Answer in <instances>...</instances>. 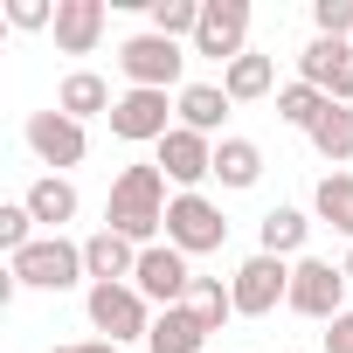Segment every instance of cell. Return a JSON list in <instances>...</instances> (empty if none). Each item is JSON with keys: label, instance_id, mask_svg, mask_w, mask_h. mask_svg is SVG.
<instances>
[{"label": "cell", "instance_id": "cell-26", "mask_svg": "<svg viewBox=\"0 0 353 353\" xmlns=\"http://www.w3.org/2000/svg\"><path fill=\"white\" fill-rule=\"evenodd\" d=\"M145 14H152V35H166V42H194V28H201V0H145Z\"/></svg>", "mask_w": 353, "mask_h": 353}, {"label": "cell", "instance_id": "cell-22", "mask_svg": "<svg viewBox=\"0 0 353 353\" xmlns=\"http://www.w3.org/2000/svg\"><path fill=\"white\" fill-rule=\"evenodd\" d=\"M325 111H332V97L312 90V83H284V90H277V118H284L291 132H305V139H312V125H319Z\"/></svg>", "mask_w": 353, "mask_h": 353}, {"label": "cell", "instance_id": "cell-28", "mask_svg": "<svg viewBox=\"0 0 353 353\" xmlns=\"http://www.w3.org/2000/svg\"><path fill=\"white\" fill-rule=\"evenodd\" d=\"M28 243H35V215H28V201H8V208H0V250L21 256Z\"/></svg>", "mask_w": 353, "mask_h": 353}, {"label": "cell", "instance_id": "cell-27", "mask_svg": "<svg viewBox=\"0 0 353 353\" xmlns=\"http://www.w3.org/2000/svg\"><path fill=\"white\" fill-rule=\"evenodd\" d=\"M339 49H346V42H325V35H312V42H305V56H298V83L325 90V83H332V70H339Z\"/></svg>", "mask_w": 353, "mask_h": 353}, {"label": "cell", "instance_id": "cell-21", "mask_svg": "<svg viewBox=\"0 0 353 353\" xmlns=\"http://www.w3.org/2000/svg\"><path fill=\"white\" fill-rule=\"evenodd\" d=\"M305 236H312V222H305L298 208H270V215L256 222V250H263V256H298Z\"/></svg>", "mask_w": 353, "mask_h": 353}, {"label": "cell", "instance_id": "cell-17", "mask_svg": "<svg viewBox=\"0 0 353 353\" xmlns=\"http://www.w3.org/2000/svg\"><path fill=\"white\" fill-rule=\"evenodd\" d=\"M21 201H28V215H35L49 236H63V222H77V208H83V201H77V188L63 181V173H42V181H35Z\"/></svg>", "mask_w": 353, "mask_h": 353}, {"label": "cell", "instance_id": "cell-1", "mask_svg": "<svg viewBox=\"0 0 353 353\" xmlns=\"http://www.w3.org/2000/svg\"><path fill=\"white\" fill-rule=\"evenodd\" d=\"M166 173L159 166H125L118 181H111V201H104V229H118V236H132L139 250H152L159 236H166Z\"/></svg>", "mask_w": 353, "mask_h": 353}, {"label": "cell", "instance_id": "cell-3", "mask_svg": "<svg viewBox=\"0 0 353 353\" xmlns=\"http://www.w3.org/2000/svg\"><path fill=\"white\" fill-rule=\"evenodd\" d=\"M83 312H90L97 339H111V346L145 339V332H152V319H159V312L139 298V284H90V291H83Z\"/></svg>", "mask_w": 353, "mask_h": 353}, {"label": "cell", "instance_id": "cell-24", "mask_svg": "<svg viewBox=\"0 0 353 353\" xmlns=\"http://www.w3.org/2000/svg\"><path fill=\"white\" fill-rule=\"evenodd\" d=\"M312 208H319V222H332V229L353 243V173H325L319 194H312Z\"/></svg>", "mask_w": 353, "mask_h": 353}, {"label": "cell", "instance_id": "cell-2", "mask_svg": "<svg viewBox=\"0 0 353 353\" xmlns=\"http://www.w3.org/2000/svg\"><path fill=\"white\" fill-rule=\"evenodd\" d=\"M90 270H83V243L70 236H35L21 256H8V284L14 291H77Z\"/></svg>", "mask_w": 353, "mask_h": 353}, {"label": "cell", "instance_id": "cell-34", "mask_svg": "<svg viewBox=\"0 0 353 353\" xmlns=\"http://www.w3.org/2000/svg\"><path fill=\"white\" fill-rule=\"evenodd\" d=\"M339 270H346V284H353V250H346V263H339Z\"/></svg>", "mask_w": 353, "mask_h": 353}, {"label": "cell", "instance_id": "cell-12", "mask_svg": "<svg viewBox=\"0 0 353 353\" xmlns=\"http://www.w3.org/2000/svg\"><path fill=\"white\" fill-rule=\"evenodd\" d=\"M28 152H35L49 173H63V166H83L90 132H83L70 111H35V118H28Z\"/></svg>", "mask_w": 353, "mask_h": 353}, {"label": "cell", "instance_id": "cell-15", "mask_svg": "<svg viewBox=\"0 0 353 353\" xmlns=\"http://www.w3.org/2000/svg\"><path fill=\"white\" fill-rule=\"evenodd\" d=\"M145 353H208V325L188 312V305H166L145 332Z\"/></svg>", "mask_w": 353, "mask_h": 353}, {"label": "cell", "instance_id": "cell-20", "mask_svg": "<svg viewBox=\"0 0 353 353\" xmlns=\"http://www.w3.org/2000/svg\"><path fill=\"white\" fill-rule=\"evenodd\" d=\"M215 181L222 188H256L263 181V145L256 139H215Z\"/></svg>", "mask_w": 353, "mask_h": 353}, {"label": "cell", "instance_id": "cell-29", "mask_svg": "<svg viewBox=\"0 0 353 353\" xmlns=\"http://www.w3.org/2000/svg\"><path fill=\"white\" fill-rule=\"evenodd\" d=\"M312 28L325 42H346L353 35V0H312Z\"/></svg>", "mask_w": 353, "mask_h": 353}, {"label": "cell", "instance_id": "cell-8", "mask_svg": "<svg viewBox=\"0 0 353 353\" xmlns=\"http://www.w3.org/2000/svg\"><path fill=\"white\" fill-rule=\"evenodd\" d=\"M291 312L332 325V319L346 312V270L325 263V256H298V263H291Z\"/></svg>", "mask_w": 353, "mask_h": 353}, {"label": "cell", "instance_id": "cell-23", "mask_svg": "<svg viewBox=\"0 0 353 353\" xmlns=\"http://www.w3.org/2000/svg\"><path fill=\"white\" fill-rule=\"evenodd\" d=\"M312 152H319V159H332V166H346V159H353V104H332V111L312 125Z\"/></svg>", "mask_w": 353, "mask_h": 353}, {"label": "cell", "instance_id": "cell-11", "mask_svg": "<svg viewBox=\"0 0 353 353\" xmlns=\"http://www.w3.org/2000/svg\"><path fill=\"white\" fill-rule=\"evenodd\" d=\"M159 173L181 194H201V181H215V139H201V132H188V125H173L166 139H159V159H152Z\"/></svg>", "mask_w": 353, "mask_h": 353}, {"label": "cell", "instance_id": "cell-14", "mask_svg": "<svg viewBox=\"0 0 353 353\" xmlns=\"http://www.w3.org/2000/svg\"><path fill=\"white\" fill-rule=\"evenodd\" d=\"M104 42V0H56V49L90 56Z\"/></svg>", "mask_w": 353, "mask_h": 353}, {"label": "cell", "instance_id": "cell-19", "mask_svg": "<svg viewBox=\"0 0 353 353\" xmlns=\"http://www.w3.org/2000/svg\"><path fill=\"white\" fill-rule=\"evenodd\" d=\"M222 118H229V90H222V83H188V90H181V125H188V132L215 139ZM222 139H229V132H222Z\"/></svg>", "mask_w": 353, "mask_h": 353}, {"label": "cell", "instance_id": "cell-33", "mask_svg": "<svg viewBox=\"0 0 353 353\" xmlns=\"http://www.w3.org/2000/svg\"><path fill=\"white\" fill-rule=\"evenodd\" d=\"M49 353H125V346H111V339H70V346H49Z\"/></svg>", "mask_w": 353, "mask_h": 353}, {"label": "cell", "instance_id": "cell-31", "mask_svg": "<svg viewBox=\"0 0 353 353\" xmlns=\"http://www.w3.org/2000/svg\"><path fill=\"white\" fill-rule=\"evenodd\" d=\"M325 97H332V104H353V42L339 49V70H332V83H325Z\"/></svg>", "mask_w": 353, "mask_h": 353}, {"label": "cell", "instance_id": "cell-10", "mask_svg": "<svg viewBox=\"0 0 353 353\" xmlns=\"http://www.w3.org/2000/svg\"><path fill=\"white\" fill-rule=\"evenodd\" d=\"M194 256H181V250H173V243H152V250H139V298L145 305H188V291H194V270H188Z\"/></svg>", "mask_w": 353, "mask_h": 353}, {"label": "cell", "instance_id": "cell-30", "mask_svg": "<svg viewBox=\"0 0 353 353\" xmlns=\"http://www.w3.org/2000/svg\"><path fill=\"white\" fill-rule=\"evenodd\" d=\"M8 21L35 35V28H56V8H49V0H8Z\"/></svg>", "mask_w": 353, "mask_h": 353}, {"label": "cell", "instance_id": "cell-9", "mask_svg": "<svg viewBox=\"0 0 353 353\" xmlns=\"http://www.w3.org/2000/svg\"><path fill=\"white\" fill-rule=\"evenodd\" d=\"M194 56H215L222 70H229L236 56H250V0H201Z\"/></svg>", "mask_w": 353, "mask_h": 353}, {"label": "cell", "instance_id": "cell-6", "mask_svg": "<svg viewBox=\"0 0 353 353\" xmlns=\"http://www.w3.org/2000/svg\"><path fill=\"white\" fill-rule=\"evenodd\" d=\"M166 243L181 250V256H215L229 243V215L208 201V194H173L166 208Z\"/></svg>", "mask_w": 353, "mask_h": 353}, {"label": "cell", "instance_id": "cell-25", "mask_svg": "<svg viewBox=\"0 0 353 353\" xmlns=\"http://www.w3.org/2000/svg\"><path fill=\"white\" fill-rule=\"evenodd\" d=\"M188 312H194L208 332H222V325L236 319V298H229V284H222V277H194V291H188Z\"/></svg>", "mask_w": 353, "mask_h": 353}, {"label": "cell", "instance_id": "cell-4", "mask_svg": "<svg viewBox=\"0 0 353 353\" xmlns=\"http://www.w3.org/2000/svg\"><path fill=\"white\" fill-rule=\"evenodd\" d=\"M229 298H236V319H270L277 305H291V263L284 256H243L236 277H229Z\"/></svg>", "mask_w": 353, "mask_h": 353}, {"label": "cell", "instance_id": "cell-18", "mask_svg": "<svg viewBox=\"0 0 353 353\" xmlns=\"http://www.w3.org/2000/svg\"><path fill=\"white\" fill-rule=\"evenodd\" d=\"M222 90H229V104H256V97L277 90V63L250 49V56H236V63L222 70Z\"/></svg>", "mask_w": 353, "mask_h": 353}, {"label": "cell", "instance_id": "cell-16", "mask_svg": "<svg viewBox=\"0 0 353 353\" xmlns=\"http://www.w3.org/2000/svg\"><path fill=\"white\" fill-rule=\"evenodd\" d=\"M111 104H118V97H111V83H104L97 70H70V77L56 83V111H70L77 125H83V118H111Z\"/></svg>", "mask_w": 353, "mask_h": 353}, {"label": "cell", "instance_id": "cell-32", "mask_svg": "<svg viewBox=\"0 0 353 353\" xmlns=\"http://www.w3.org/2000/svg\"><path fill=\"white\" fill-rule=\"evenodd\" d=\"M325 353H353V305H346V312L325 325Z\"/></svg>", "mask_w": 353, "mask_h": 353}, {"label": "cell", "instance_id": "cell-5", "mask_svg": "<svg viewBox=\"0 0 353 353\" xmlns=\"http://www.w3.org/2000/svg\"><path fill=\"white\" fill-rule=\"evenodd\" d=\"M181 70H188V56H181V42H166V35H132V42H118V77L132 83V90H173L181 83ZM188 90V83H181Z\"/></svg>", "mask_w": 353, "mask_h": 353}, {"label": "cell", "instance_id": "cell-13", "mask_svg": "<svg viewBox=\"0 0 353 353\" xmlns=\"http://www.w3.org/2000/svg\"><path fill=\"white\" fill-rule=\"evenodd\" d=\"M83 270H90V284H132L139 277V243L118 236V229H97L83 243Z\"/></svg>", "mask_w": 353, "mask_h": 353}, {"label": "cell", "instance_id": "cell-7", "mask_svg": "<svg viewBox=\"0 0 353 353\" xmlns=\"http://www.w3.org/2000/svg\"><path fill=\"white\" fill-rule=\"evenodd\" d=\"M173 125H181V97H166V90H118L111 104V132L132 145H159Z\"/></svg>", "mask_w": 353, "mask_h": 353}]
</instances>
